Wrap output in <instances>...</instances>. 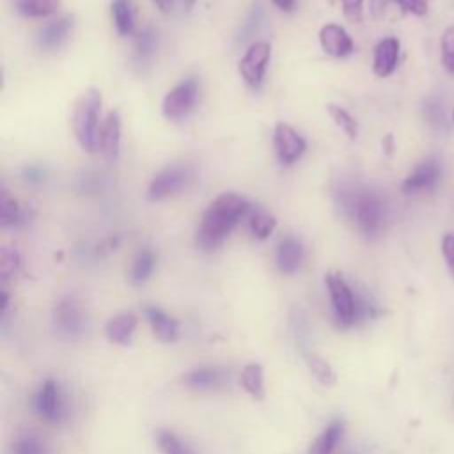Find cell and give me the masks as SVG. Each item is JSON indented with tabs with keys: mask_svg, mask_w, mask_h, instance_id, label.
Wrapping results in <instances>:
<instances>
[{
	"mask_svg": "<svg viewBox=\"0 0 454 454\" xmlns=\"http://www.w3.org/2000/svg\"><path fill=\"white\" fill-rule=\"evenodd\" d=\"M335 197L340 211L364 236L374 238L385 229L388 207L374 190L360 184H342Z\"/></svg>",
	"mask_w": 454,
	"mask_h": 454,
	"instance_id": "1",
	"label": "cell"
},
{
	"mask_svg": "<svg viewBox=\"0 0 454 454\" xmlns=\"http://www.w3.org/2000/svg\"><path fill=\"white\" fill-rule=\"evenodd\" d=\"M252 204L238 193L218 195L204 211L202 222L195 234V243L202 250H213L225 236L234 229V225L248 215Z\"/></svg>",
	"mask_w": 454,
	"mask_h": 454,
	"instance_id": "2",
	"label": "cell"
},
{
	"mask_svg": "<svg viewBox=\"0 0 454 454\" xmlns=\"http://www.w3.org/2000/svg\"><path fill=\"white\" fill-rule=\"evenodd\" d=\"M325 282H326L333 314L339 325L351 326L362 317H365L367 314H371L372 305L365 298H360L349 287V284L344 280L340 273H328Z\"/></svg>",
	"mask_w": 454,
	"mask_h": 454,
	"instance_id": "3",
	"label": "cell"
},
{
	"mask_svg": "<svg viewBox=\"0 0 454 454\" xmlns=\"http://www.w3.org/2000/svg\"><path fill=\"white\" fill-rule=\"evenodd\" d=\"M101 106V94L98 89H89L82 94L74 106V135L80 147L87 153H94L99 144V129L98 128V115Z\"/></svg>",
	"mask_w": 454,
	"mask_h": 454,
	"instance_id": "4",
	"label": "cell"
},
{
	"mask_svg": "<svg viewBox=\"0 0 454 454\" xmlns=\"http://www.w3.org/2000/svg\"><path fill=\"white\" fill-rule=\"evenodd\" d=\"M192 181H193V172L188 167H181V165L167 167L153 177L149 190H147V197L151 200L167 199V197L188 188Z\"/></svg>",
	"mask_w": 454,
	"mask_h": 454,
	"instance_id": "5",
	"label": "cell"
},
{
	"mask_svg": "<svg viewBox=\"0 0 454 454\" xmlns=\"http://www.w3.org/2000/svg\"><path fill=\"white\" fill-rule=\"evenodd\" d=\"M270 55H271V46L264 41H257L248 46V50L245 51L238 66V71L248 87L252 89L261 87L266 66L270 62Z\"/></svg>",
	"mask_w": 454,
	"mask_h": 454,
	"instance_id": "6",
	"label": "cell"
},
{
	"mask_svg": "<svg viewBox=\"0 0 454 454\" xmlns=\"http://www.w3.org/2000/svg\"><path fill=\"white\" fill-rule=\"evenodd\" d=\"M199 98V85L195 80H184L179 85H176L174 89H170L167 92V96L163 98V105H161V112L167 119L176 121L181 119L184 115H188Z\"/></svg>",
	"mask_w": 454,
	"mask_h": 454,
	"instance_id": "7",
	"label": "cell"
},
{
	"mask_svg": "<svg viewBox=\"0 0 454 454\" xmlns=\"http://www.w3.org/2000/svg\"><path fill=\"white\" fill-rule=\"evenodd\" d=\"M53 323L66 337H78L85 326V314L73 296H64L55 303Z\"/></svg>",
	"mask_w": 454,
	"mask_h": 454,
	"instance_id": "8",
	"label": "cell"
},
{
	"mask_svg": "<svg viewBox=\"0 0 454 454\" xmlns=\"http://www.w3.org/2000/svg\"><path fill=\"white\" fill-rule=\"evenodd\" d=\"M440 176H442L440 163L433 158L424 160L408 174V177L401 184V190L406 195H417V193L431 192L438 184Z\"/></svg>",
	"mask_w": 454,
	"mask_h": 454,
	"instance_id": "9",
	"label": "cell"
},
{
	"mask_svg": "<svg viewBox=\"0 0 454 454\" xmlns=\"http://www.w3.org/2000/svg\"><path fill=\"white\" fill-rule=\"evenodd\" d=\"M34 408L46 422H60L64 417V399L57 381L46 380L34 397Z\"/></svg>",
	"mask_w": 454,
	"mask_h": 454,
	"instance_id": "10",
	"label": "cell"
},
{
	"mask_svg": "<svg viewBox=\"0 0 454 454\" xmlns=\"http://www.w3.org/2000/svg\"><path fill=\"white\" fill-rule=\"evenodd\" d=\"M273 145L280 163L291 165L305 153V140L287 124L280 122L275 126Z\"/></svg>",
	"mask_w": 454,
	"mask_h": 454,
	"instance_id": "11",
	"label": "cell"
},
{
	"mask_svg": "<svg viewBox=\"0 0 454 454\" xmlns=\"http://www.w3.org/2000/svg\"><path fill=\"white\" fill-rule=\"evenodd\" d=\"M319 43L332 57H346L353 51V39L340 25L335 23H328L319 30Z\"/></svg>",
	"mask_w": 454,
	"mask_h": 454,
	"instance_id": "12",
	"label": "cell"
},
{
	"mask_svg": "<svg viewBox=\"0 0 454 454\" xmlns=\"http://www.w3.org/2000/svg\"><path fill=\"white\" fill-rule=\"evenodd\" d=\"M119 147H121V117H119V112L114 110L108 114L105 124L99 129L98 149H101L106 160L114 161L119 156Z\"/></svg>",
	"mask_w": 454,
	"mask_h": 454,
	"instance_id": "13",
	"label": "cell"
},
{
	"mask_svg": "<svg viewBox=\"0 0 454 454\" xmlns=\"http://www.w3.org/2000/svg\"><path fill=\"white\" fill-rule=\"evenodd\" d=\"M399 59V41L395 37L381 39L374 48L372 69L378 76L385 78L394 73Z\"/></svg>",
	"mask_w": 454,
	"mask_h": 454,
	"instance_id": "14",
	"label": "cell"
},
{
	"mask_svg": "<svg viewBox=\"0 0 454 454\" xmlns=\"http://www.w3.org/2000/svg\"><path fill=\"white\" fill-rule=\"evenodd\" d=\"M71 28H73V18L71 16H62V18L48 23L37 34V46L41 50L59 48L67 39Z\"/></svg>",
	"mask_w": 454,
	"mask_h": 454,
	"instance_id": "15",
	"label": "cell"
},
{
	"mask_svg": "<svg viewBox=\"0 0 454 454\" xmlns=\"http://www.w3.org/2000/svg\"><path fill=\"white\" fill-rule=\"evenodd\" d=\"M303 261V247L298 239L287 236L277 247V266L282 273H294Z\"/></svg>",
	"mask_w": 454,
	"mask_h": 454,
	"instance_id": "16",
	"label": "cell"
},
{
	"mask_svg": "<svg viewBox=\"0 0 454 454\" xmlns=\"http://www.w3.org/2000/svg\"><path fill=\"white\" fill-rule=\"evenodd\" d=\"M145 317L151 325L153 333L163 340V342H172L177 339L179 333V323L170 317L168 314H165L161 309L158 307H147L145 309Z\"/></svg>",
	"mask_w": 454,
	"mask_h": 454,
	"instance_id": "17",
	"label": "cell"
},
{
	"mask_svg": "<svg viewBox=\"0 0 454 454\" xmlns=\"http://www.w3.org/2000/svg\"><path fill=\"white\" fill-rule=\"evenodd\" d=\"M183 383L195 390H213L223 383V372L218 367H197L183 376Z\"/></svg>",
	"mask_w": 454,
	"mask_h": 454,
	"instance_id": "18",
	"label": "cell"
},
{
	"mask_svg": "<svg viewBox=\"0 0 454 454\" xmlns=\"http://www.w3.org/2000/svg\"><path fill=\"white\" fill-rule=\"evenodd\" d=\"M28 220V211L20 206L16 199H12L5 188L0 192V225L4 229L7 227H20L27 223Z\"/></svg>",
	"mask_w": 454,
	"mask_h": 454,
	"instance_id": "19",
	"label": "cell"
},
{
	"mask_svg": "<svg viewBox=\"0 0 454 454\" xmlns=\"http://www.w3.org/2000/svg\"><path fill=\"white\" fill-rule=\"evenodd\" d=\"M137 328V317L129 312L117 314L106 323V337L115 344H128Z\"/></svg>",
	"mask_w": 454,
	"mask_h": 454,
	"instance_id": "20",
	"label": "cell"
},
{
	"mask_svg": "<svg viewBox=\"0 0 454 454\" xmlns=\"http://www.w3.org/2000/svg\"><path fill=\"white\" fill-rule=\"evenodd\" d=\"M344 424L342 420H332L319 434L317 438L310 443L309 454H332L342 438Z\"/></svg>",
	"mask_w": 454,
	"mask_h": 454,
	"instance_id": "21",
	"label": "cell"
},
{
	"mask_svg": "<svg viewBox=\"0 0 454 454\" xmlns=\"http://www.w3.org/2000/svg\"><path fill=\"white\" fill-rule=\"evenodd\" d=\"M241 387L255 399H262L264 397V372H262V365L257 362L247 364L241 369V376H239Z\"/></svg>",
	"mask_w": 454,
	"mask_h": 454,
	"instance_id": "22",
	"label": "cell"
},
{
	"mask_svg": "<svg viewBox=\"0 0 454 454\" xmlns=\"http://www.w3.org/2000/svg\"><path fill=\"white\" fill-rule=\"evenodd\" d=\"M247 220H248V227H250V232L259 238V239H266L275 225H277V220L273 215H270L268 211L257 207V206H252L248 215H247Z\"/></svg>",
	"mask_w": 454,
	"mask_h": 454,
	"instance_id": "23",
	"label": "cell"
},
{
	"mask_svg": "<svg viewBox=\"0 0 454 454\" xmlns=\"http://www.w3.org/2000/svg\"><path fill=\"white\" fill-rule=\"evenodd\" d=\"M112 18L117 32L121 35H129L135 28V16L131 0H114L112 2Z\"/></svg>",
	"mask_w": 454,
	"mask_h": 454,
	"instance_id": "24",
	"label": "cell"
},
{
	"mask_svg": "<svg viewBox=\"0 0 454 454\" xmlns=\"http://www.w3.org/2000/svg\"><path fill=\"white\" fill-rule=\"evenodd\" d=\"M18 12L28 18H44L60 7V0H12Z\"/></svg>",
	"mask_w": 454,
	"mask_h": 454,
	"instance_id": "25",
	"label": "cell"
},
{
	"mask_svg": "<svg viewBox=\"0 0 454 454\" xmlns=\"http://www.w3.org/2000/svg\"><path fill=\"white\" fill-rule=\"evenodd\" d=\"M158 48V34L153 28H144L138 35H137V43H135V62L137 64H147Z\"/></svg>",
	"mask_w": 454,
	"mask_h": 454,
	"instance_id": "26",
	"label": "cell"
},
{
	"mask_svg": "<svg viewBox=\"0 0 454 454\" xmlns=\"http://www.w3.org/2000/svg\"><path fill=\"white\" fill-rule=\"evenodd\" d=\"M307 365H309L310 372L314 374V378H316L321 385L332 387V385L337 381V376H335L332 365H330L325 358H321L319 355H314V353L307 355Z\"/></svg>",
	"mask_w": 454,
	"mask_h": 454,
	"instance_id": "27",
	"label": "cell"
},
{
	"mask_svg": "<svg viewBox=\"0 0 454 454\" xmlns=\"http://www.w3.org/2000/svg\"><path fill=\"white\" fill-rule=\"evenodd\" d=\"M156 442L163 454H193L186 443L181 442L172 431L158 429L156 431Z\"/></svg>",
	"mask_w": 454,
	"mask_h": 454,
	"instance_id": "28",
	"label": "cell"
},
{
	"mask_svg": "<svg viewBox=\"0 0 454 454\" xmlns=\"http://www.w3.org/2000/svg\"><path fill=\"white\" fill-rule=\"evenodd\" d=\"M328 110V115L332 117V121L351 138L355 140L356 138V133H358V126H356V121L342 108V106H337V105H328L326 106Z\"/></svg>",
	"mask_w": 454,
	"mask_h": 454,
	"instance_id": "29",
	"label": "cell"
},
{
	"mask_svg": "<svg viewBox=\"0 0 454 454\" xmlns=\"http://www.w3.org/2000/svg\"><path fill=\"white\" fill-rule=\"evenodd\" d=\"M153 268H154V254L151 250L140 252L138 257L133 262V268H131V280L135 284L145 282L151 277Z\"/></svg>",
	"mask_w": 454,
	"mask_h": 454,
	"instance_id": "30",
	"label": "cell"
},
{
	"mask_svg": "<svg viewBox=\"0 0 454 454\" xmlns=\"http://www.w3.org/2000/svg\"><path fill=\"white\" fill-rule=\"evenodd\" d=\"M20 262H21L20 254L14 248H11V247L0 248V277L4 280L11 278L18 271Z\"/></svg>",
	"mask_w": 454,
	"mask_h": 454,
	"instance_id": "31",
	"label": "cell"
},
{
	"mask_svg": "<svg viewBox=\"0 0 454 454\" xmlns=\"http://www.w3.org/2000/svg\"><path fill=\"white\" fill-rule=\"evenodd\" d=\"M12 452L14 454H48V449L41 438L27 434L14 442Z\"/></svg>",
	"mask_w": 454,
	"mask_h": 454,
	"instance_id": "32",
	"label": "cell"
},
{
	"mask_svg": "<svg viewBox=\"0 0 454 454\" xmlns=\"http://www.w3.org/2000/svg\"><path fill=\"white\" fill-rule=\"evenodd\" d=\"M442 62L443 67L454 74V25L447 27L442 34Z\"/></svg>",
	"mask_w": 454,
	"mask_h": 454,
	"instance_id": "33",
	"label": "cell"
},
{
	"mask_svg": "<svg viewBox=\"0 0 454 454\" xmlns=\"http://www.w3.org/2000/svg\"><path fill=\"white\" fill-rule=\"evenodd\" d=\"M424 117L433 128H436V129L445 128V112H443V106L440 105V101H436V99L426 101Z\"/></svg>",
	"mask_w": 454,
	"mask_h": 454,
	"instance_id": "34",
	"label": "cell"
},
{
	"mask_svg": "<svg viewBox=\"0 0 454 454\" xmlns=\"http://www.w3.org/2000/svg\"><path fill=\"white\" fill-rule=\"evenodd\" d=\"M442 255H443V261L447 264L449 273L454 278V232H447L442 238Z\"/></svg>",
	"mask_w": 454,
	"mask_h": 454,
	"instance_id": "35",
	"label": "cell"
},
{
	"mask_svg": "<svg viewBox=\"0 0 454 454\" xmlns=\"http://www.w3.org/2000/svg\"><path fill=\"white\" fill-rule=\"evenodd\" d=\"M403 11L411 12L415 16H422L427 12V4L426 0H395Z\"/></svg>",
	"mask_w": 454,
	"mask_h": 454,
	"instance_id": "36",
	"label": "cell"
},
{
	"mask_svg": "<svg viewBox=\"0 0 454 454\" xmlns=\"http://www.w3.org/2000/svg\"><path fill=\"white\" fill-rule=\"evenodd\" d=\"M21 176H23V181H27V183H30V184H39V183L44 181V172H43V168H41V167H34V165L25 167Z\"/></svg>",
	"mask_w": 454,
	"mask_h": 454,
	"instance_id": "37",
	"label": "cell"
},
{
	"mask_svg": "<svg viewBox=\"0 0 454 454\" xmlns=\"http://www.w3.org/2000/svg\"><path fill=\"white\" fill-rule=\"evenodd\" d=\"M340 4L344 5V11L348 16L358 18V14L362 11V0H340Z\"/></svg>",
	"mask_w": 454,
	"mask_h": 454,
	"instance_id": "38",
	"label": "cell"
},
{
	"mask_svg": "<svg viewBox=\"0 0 454 454\" xmlns=\"http://www.w3.org/2000/svg\"><path fill=\"white\" fill-rule=\"evenodd\" d=\"M153 4H154L160 11L168 12V11L172 9V5H174V0H153Z\"/></svg>",
	"mask_w": 454,
	"mask_h": 454,
	"instance_id": "39",
	"label": "cell"
},
{
	"mask_svg": "<svg viewBox=\"0 0 454 454\" xmlns=\"http://www.w3.org/2000/svg\"><path fill=\"white\" fill-rule=\"evenodd\" d=\"M277 7H280L282 11H289L294 5V0H271Z\"/></svg>",
	"mask_w": 454,
	"mask_h": 454,
	"instance_id": "40",
	"label": "cell"
},
{
	"mask_svg": "<svg viewBox=\"0 0 454 454\" xmlns=\"http://www.w3.org/2000/svg\"><path fill=\"white\" fill-rule=\"evenodd\" d=\"M452 122H454V114H452Z\"/></svg>",
	"mask_w": 454,
	"mask_h": 454,
	"instance_id": "41",
	"label": "cell"
}]
</instances>
